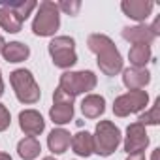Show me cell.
<instances>
[{"mask_svg":"<svg viewBox=\"0 0 160 160\" xmlns=\"http://www.w3.org/2000/svg\"><path fill=\"white\" fill-rule=\"evenodd\" d=\"M126 160H145V152H134V154H128Z\"/></svg>","mask_w":160,"mask_h":160,"instance_id":"cell-25","label":"cell"},{"mask_svg":"<svg viewBox=\"0 0 160 160\" xmlns=\"http://www.w3.org/2000/svg\"><path fill=\"white\" fill-rule=\"evenodd\" d=\"M128 58H130V64L134 68H145V64L151 60V47L149 45H132L130 47V53H128Z\"/></svg>","mask_w":160,"mask_h":160,"instance_id":"cell-20","label":"cell"},{"mask_svg":"<svg viewBox=\"0 0 160 160\" xmlns=\"http://www.w3.org/2000/svg\"><path fill=\"white\" fill-rule=\"evenodd\" d=\"M4 45H6V42H4V38L0 36V53H2V49H4Z\"/></svg>","mask_w":160,"mask_h":160,"instance_id":"cell-29","label":"cell"},{"mask_svg":"<svg viewBox=\"0 0 160 160\" xmlns=\"http://www.w3.org/2000/svg\"><path fill=\"white\" fill-rule=\"evenodd\" d=\"M70 141H72V136H70V132H66L64 128H55V130L47 136L49 151L55 152V154H62V152H66L68 147H70Z\"/></svg>","mask_w":160,"mask_h":160,"instance_id":"cell-15","label":"cell"},{"mask_svg":"<svg viewBox=\"0 0 160 160\" xmlns=\"http://www.w3.org/2000/svg\"><path fill=\"white\" fill-rule=\"evenodd\" d=\"M10 83H12V87L15 91V96L21 104H36L42 96L34 75L25 68L13 70L10 73Z\"/></svg>","mask_w":160,"mask_h":160,"instance_id":"cell-2","label":"cell"},{"mask_svg":"<svg viewBox=\"0 0 160 160\" xmlns=\"http://www.w3.org/2000/svg\"><path fill=\"white\" fill-rule=\"evenodd\" d=\"M40 151H42L40 141L36 138H30V136H27L25 139H21L19 145H17V152H19V156L23 160H34V158H38Z\"/></svg>","mask_w":160,"mask_h":160,"instance_id":"cell-19","label":"cell"},{"mask_svg":"<svg viewBox=\"0 0 160 160\" xmlns=\"http://www.w3.org/2000/svg\"><path fill=\"white\" fill-rule=\"evenodd\" d=\"M57 8L70 15H75L79 12V8H81V2H60V4H57Z\"/></svg>","mask_w":160,"mask_h":160,"instance_id":"cell-24","label":"cell"},{"mask_svg":"<svg viewBox=\"0 0 160 160\" xmlns=\"http://www.w3.org/2000/svg\"><path fill=\"white\" fill-rule=\"evenodd\" d=\"M6 6H10L17 15H19V19L21 21H25L28 15H30V12L38 6L36 2H32V0H27V2H13V4H6Z\"/></svg>","mask_w":160,"mask_h":160,"instance_id":"cell-22","label":"cell"},{"mask_svg":"<svg viewBox=\"0 0 160 160\" xmlns=\"http://www.w3.org/2000/svg\"><path fill=\"white\" fill-rule=\"evenodd\" d=\"M2 55L8 62H23L28 58L30 55V49L28 45L21 43V42H12V43H6L4 49H2Z\"/></svg>","mask_w":160,"mask_h":160,"instance_id":"cell-18","label":"cell"},{"mask_svg":"<svg viewBox=\"0 0 160 160\" xmlns=\"http://www.w3.org/2000/svg\"><path fill=\"white\" fill-rule=\"evenodd\" d=\"M4 94V81H2V73H0V96Z\"/></svg>","mask_w":160,"mask_h":160,"instance_id":"cell-26","label":"cell"},{"mask_svg":"<svg viewBox=\"0 0 160 160\" xmlns=\"http://www.w3.org/2000/svg\"><path fill=\"white\" fill-rule=\"evenodd\" d=\"M94 152L100 156H109L117 151L121 143V130L111 121H100L96 124V132L92 136Z\"/></svg>","mask_w":160,"mask_h":160,"instance_id":"cell-3","label":"cell"},{"mask_svg":"<svg viewBox=\"0 0 160 160\" xmlns=\"http://www.w3.org/2000/svg\"><path fill=\"white\" fill-rule=\"evenodd\" d=\"M12 122V117H10V111L4 104H0V132H4Z\"/></svg>","mask_w":160,"mask_h":160,"instance_id":"cell-23","label":"cell"},{"mask_svg":"<svg viewBox=\"0 0 160 160\" xmlns=\"http://www.w3.org/2000/svg\"><path fill=\"white\" fill-rule=\"evenodd\" d=\"M81 111L87 119H98L106 111V100L100 94H89L81 102Z\"/></svg>","mask_w":160,"mask_h":160,"instance_id":"cell-14","label":"cell"},{"mask_svg":"<svg viewBox=\"0 0 160 160\" xmlns=\"http://www.w3.org/2000/svg\"><path fill=\"white\" fill-rule=\"evenodd\" d=\"M89 49L98 57V66L106 75H117L122 70V57L117 51L111 38L106 34H91L87 40Z\"/></svg>","mask_w":160,"mask_h":160,"instance_id":"cell-1","label":"cell"},{"mask_svg":"<svg viewBox=\"0 0 160 160\" xmlns=\"http://www.w3.org/2000/svg\"><path fill=\"white\" fill-rule=\"evenodd\" d=\"M149 102V96L145 91H128L126 94H121L113 104V113L117 117H128L130 113L141 111Z\"/></svg>","mask_w":160,"mask_h":160,"instance_id":"cell-7","label":"cell"},{"mask_svg":"<svg viewBox=\"0 0 160 160\" xmlns=\"http://www.w3.org/2000/svg\"><path fill=\"white\" fill-rule=\"evenodd\" d=\"M158 152H160V149H154L152 151V160H158Z\"/></svg>","mask_w":160,"mask_h":160,"instance_id":"cell-28","label":"cell"},{"mask_svg":"<svg viewBox=\"0 0 160 160\" xmlns=\"http://www.w3.org/2000/svg\"><path fill=\"white\" fill-rule=\"evenodd\" d=\"M151 75L145 68H126L122 72V83L128 91H143L145 85H149Z\"/></svg>","mask_w":160,"mask_h":160,"instance_id":"cell-11","label":"cell"},{"mask_svg":"<svg viewBox=\"0 0 160 160\" xmlns=\"http://www.w3.org/2000/svg\"><path fill=\"white\" fill-rule=\"evenodd\" d=\"M121 8H122V12H124L130 19L145 21V19L151 15L154 4H152V2H145V0H130V2H128V0H124V2L121 4Z\"/></svg>","mask_w":160,"mask_h":160,"instance_id":"cell-12","label":"cell"},{"mask_svg":"<svg viewBox=\"0 0 160 160\" xmlns=\"http://www.w3.org/2000/svg\"><path fill=\"white\" fill-rule=\"evenodd\" d=\"M60 25L58 8L55 2H42L32 23V32L36 36H53Z\"/></svg>","mask_w":160,"mask_h":160,"instance_id":"cell-5","label":"cell"},{"mask_svg":"<svg viewBox=\"0 0 160 160\" xmlns=\"http://www.w3.org/2000/svg\"><path fill=\"white\" fill-rule=\"evenodd\" d=\"M53 108L49 111V117L55 124H66L73 119V96L64 92L62 89H57L53 94Z\"/></svg>","mask_w":160,"mask_h":160,"instance_id":"cell-8","label":"cell"},{"mask_svg":"<svg viewBox=\"0 0 160 160\" xmlns=\"http://www.w3.org/2000/svg\"><path fill=\"white\" fill-rule=\"evenodd\" d=\"M138 122H141L143 126H145V124H158V122H160V100H156L154 106H152L149 111L141 113L139 119H138Z\"/></svg>","mask_w":160,"mask_h":160,"instance_id":"cell-21","label":"cell"},{"mask_svg":"<svg viewBox=\"0 0 160 160\" xmlns=\"http://www.w3.org/2000/svg\"><path fill=\"white\" fill-rule=\"evenodd\" d=\"M96 87V75L92 72H64L60 75V83L58 89H62L64 92H68L70 96H77L81 92H89Z\"/></svg>","mask_w":160,"mask_h":160,"instance_id":"cell-4","label":"cell"},{"mask_svg":"<svg viewBox=\"0 0 160 160\" xmlns=\"http://www.w3.org/2000/svg\"><path fill=\"white\" fill-rule=\"evenodd\" d=\"M49 55L57 68H72L77 62L75 55V42L70 36H57L49 42Z\"/></svg>","mask_w":160,"mask_h":160,"instance_id":"cell-6","label":"cell"},{"mask_svg":"<svg viewBox=\"0 0 160 160\" xmlns=\"http://www.w3.org/2000/svg\"><path fill=\"white\" fill-rule=\"evenodd\" d=\"M19 126L27 136L36 138L45 130V121L36 109H25L19 113Z\"/></svg>","mask_w":160,"mask_h":160,"instance_id":"cell-10","label":"cell"},{"mask_svg":"<svg viewBox=\"0 0 160 160\" xmlns=\"http://www.w3.org/2000/svg\"><path fill=\"white\" fill-rule=\"evenodd\" d=\"M149 145V138L145 132V126L141 122H132L126 128V139H124V151L128 154L134 152H143L145 147Z\"/></svg>","mask_w":160,"mask_h":160,"instance_id":"cell-9","label":"cell"},{"mask_svg":"<svg viewBox=\"0 0 160 160\" xmlns=\"http://www.w3.org/2000/svg\"><path fill=\"white\" fill-rule=\"evenodd\" d=\"M0 27H2L6 32H10V34H15V32L21 30L23 21L19 19V15L10 6L2 4V6H0Z\"/></svg>","mask_w":160,"mask_h":160,"instance_id":"cell-17","label":"cell"},{"mask_svg":"<svg viewBox=\"0 0 160 160\" xmlns=\"http://www.w3.org/2000/svg\"><path fill=\"white\" fill-rule=\"evenodd\" d=\"M42 160H55L53 156H45V158H42Z\"/></svg>","mask_w":160,"mask_h":160,"instance_id":"cell-30","label":"cell"},{"mask_svg":"<svg viewBox=\"0 0 160 160\" xmlns=\"http://www.w3.org/2000/svg\"><path fill=\"white\" fill-rule=\"evenodd\" d=\"M0 160H12V156L6 154V152H0Z\"/></svg>","mask_w":160,"mask_h":160,"instance_id":"cell-27","label":"cell"},{"mask_svg":"<svg viewBox=\"0 0 160 160\" xmlns=\"http://www.w3.org/2000/svg\"><path fill=\"white\" fill-rule=\"evenodd\" d=\"M72 149L75 154L79 156H91L94 152V143H92V136L89 132H77L72 136V141H70Z\"/></svg>","mask_w":160,"mask_h":160,"instance_id":"cell-16","label":"cell"},{"mask_svg":"<svg viewBox=\"0 0 160 160\" xmlns=\"http://www.w3.org/2000/svg\"><path fill=\"white\" fill-rule=\"evenodd\" d=\"M122 38L124 40H128L130 43H134V45H139V43H143V45H151L152 42H154V34H152V30H151V27H145V25H138V27H126V28H122Z\"/></svg>","mask_w":160,"mask_h":160,"instance_id":"cell-13","label":"cell"}]
</instances>
